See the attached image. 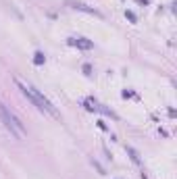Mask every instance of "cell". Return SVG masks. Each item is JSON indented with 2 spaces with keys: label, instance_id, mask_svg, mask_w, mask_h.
Listing matches in <instances>:
<instances>
[{
  "label": "cell",
  "instance_id": "cell-5",
  "mask_svg": "<svg viewBox=\"0 0 177 179\" xmlns=\"http://www.w3.org/2000/svg\"><path fill=\"white\" fill-rule=\"evenodd\" d=\"M125 152L129 154V158H131L135 165H142V158H140V152L135 150V148H131V146H125Z\"/></svg>",
  "mask_w": 177,
  "mask_h": 179
},
{
  "label": "cell",
  "instance_id": "cell-10",
  "mask_svg": "<svg viewBox=\"0 0 177 179\" xmlns=\"http://www.w3.org/2000/svg\"><path fill=\"white\" fill-rule=\"evenodd\" d=\"M133 96H135V94H133V92H127V90H125V92H123V98H133Z\"/></svg>",
  "mask_w": 177,
  "mask_h": 179
},
{
  "label": "cell",
  "instance_id": "cell-9",
  "mask_svg": "<svg viewBox=\"0 0 177 179\" xmlns=\"http://www.w3.org/2000/svg\"><path fill=\"white\" fill-rule=\"evenodd\" d=\"M84 73H86V75H92V65H90V63L84 65Z\"/></svg>",
  "mask_w": 177,
  "mask_h": 179
},
{
  "label": "cell",
  "instance_id": "cell-6",
  "mask_svg": "<svg viewBox=\"0 0 177 179\" xmlns=\"http://www.w3.org/2000/svg\"><path fill=\"white\" fill-rule=\"evenodd\" d=\"M73 8H77V10H84V13H92V15H100L96 8H90V6H86V4H77V2L73 4Z\"/></svg>",
  "mask_w": 177,
  "mask_h": 179
},
{
  "label": "cell",
  "instance_id": "cell-7",
  "mask_svg": "<svg viewBox=\"0 0 177 179\" xmlns=\"http://www.w3.org/2000/svg\"><path fill=\"white\" fill-rule=\"evenodd\" d=\"M44 63H46L44 52H40V50H38V52L34 54V65H38V67H40V65H44Z\"/></svg>",
  "mask_w": 177,
  "mask_h": 179
},
{
  "label": "cell",
  "instance_id": "cell-8",
  "mask_svg": "<svg viewBox=\"0 0 177 179\" xmlns=\"http://www.w3.org/2000/svg\"><path fill=\"white\" fill-rule=\"evenodd\" d=\"M125 17H127V21L137 23V17H135V13H133V10H125Z\"/></svg>",
  "mask_w": 177,
  "mask_h": 179
},
{
  "label": "cell",
  "instance_id": "cell-2",
  "mask_svg": "<svg viewBox=\"0 0 177 179\" xmlns=\"http://www.w3.org/2000/svg\"><path fill=\"white\" fill-rule=\"evenodd\" d=\"M0 119H2V123L6 125V129L15 135V137L21 139V137L25 135V127H23V123H21V121H19V119H17V117H15V115H13L2 102H0Z\"/></svg>",
  "mask_w": 177,
  "mask_h": 179
},
{
  "label": "cell",
  "instance_id": "cell-4",
  "mask_svg": "<svg viewBox=\"0 0 177 179\" xmlns=\"http://www.w3.org/2000/svg\"><path fill=\"white\" fill-rule=\"evenodd\" d=\"M67 42L71 46H75V48H79V50H92L94 48V42L88 40V38H69Z\"/></svg>",
  "mask_w": 177,
  "mask_h": 179
},
{
  "label": "cell",
  "instance_id": "cell-3",
  "mask_svg": "<svg viewBox=\"0 0 177 179\" xmlns=\"http://www.w3.org/2000/svg\"><path fill=\"white\" fill-rule=\"evenodd\" d=\"M84 106L88 108V110H94V113H102V115H108V117H113V119H117V115L111 110V108H106V106H102L100 102H96L94 98H88V100H84Z\"/></svg>",
  "mask_w": 177,
  "mask_h": 179
},
{
  "label": "cell",
  "instance_id": "cell-1",
  "mask_svg": "<svg viewBox=\"0 0 177 179\" xmlns=\"http://www.w3.org/2000/svg\"><path fill=\"white\" fill-rule=\"evenodd\" d=\"M15 84H17V88L21 90V94L38 108V110H42V113H48V115H52V117H60L58 115V110L52 106V102L50 100H46L44 96L38 92V90L34 88V86H29V84H25L23 79H19V77H15Z\"/></svg>",
  "mask_w": 177,
  "mask_h": 179
}]
</instances>
